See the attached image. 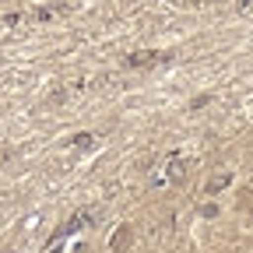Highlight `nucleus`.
<instances>
[{"instance_id": "obj_1", "label": "nucleus", "mask_w": 253, "mask_h": 253, "mask_svg": "<svg viewBox=\"0 0 253 253\" xmlns=\"http://www.w3.org/2000/svg\"><path fill=\"white\" fill-rule=\"evenodd\" d=\"M225 183H229V176H225V172H221L218 179H211V186H208V194H214V190H221V186H225Z\"/></svg>"}, {"instance_id": "obj_2", "label": "nucleus", "mask_w": 253, "mask_h": 253, "mask_svg": "<svg viewBox=\"0 0 253 253\" xmlns=\"http://www.w3.org/2000/svg\"><path fill=\"white\" fill-rule=\"evenodd\" d=\"M126 239H130V232H120V236H113V250H123V246H126Z\"/></svg>"}]
</instances>
